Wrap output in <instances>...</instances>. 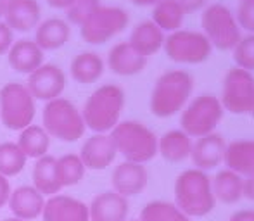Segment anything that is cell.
I'll return each mask as SVG.
<instances>
[{
  "mask_svg": "<svg viewBox=\"0 0 254 221\" xmlns=\"http://www.w3.org/2000/svg\"><path fill=\"white\" fill-rule=\"evenodd\" d=\"M244 197L254 202V174L244 178Z\"/></svg>",
  "mask_w": 254,
  "mask_h": 221,
  "instance_id": "60d3db41",
  "label": "cell"
},
{
  "mask_svg": "<svg viewBox=\"0 0 254 221\" xmlns=\"http://www.w3.org/2000/svg\"><path fill=\"white\" fill-rule=\"evenodd\" d=\"M111 183H113L116 194L123 195V197H133L147 187L149 173L144 165L125 161L114 167Z\"/></svg>",
  "mask_w": 254,
  "mask_h": 221,
  "instance_id": "9a60e30c",
  "label": "cell"
},
{
  "mask_svg": "<svg viewBox=\"0 0 254 221\" xmlns=\"http://www.w3.org/2000/svg\"><path fill=\"white\" fill-rule=\"evenodd\" d=\"M163 51L168 55V59L173 62L195 66V64H202L209 59L213 47L201 31L182 28V30L166 35Z\"/></svg>",
  "mask_w": 254,
  "mask_h": 221,
  "instance_id": "30bf717a",
  "label": "cell"
},
{
  "mask_svg": "<svg viewBox=\"0 0 254 221\" xmlns=\"http://www.w3.org/2000/svg\"><path fill=\"white\" fill-rule=\"evenodd\" d=\"M118 151L111 135L95 133L81 145L80 159L85 169H106L116 159Z\"/></svg>",
  "mask_w": 254,
  "mask_h": 221,
  "instance_id": "5bb4252c",
  "label": "cell"
},
{
  "mask_svg": "<svg viewBox=\"0 0 254 221\" xmlns=\"http://www.w3.org/2000/svg\"><path fill=\"white\" fill-rule=\"evenodd\" d=\"M130 23V16L125 9L116 5H99L80 26V35L87 44L102 45L123 33Z\"/></svg>",
  "mask_w": 254,
  "mask_h": 221,
  "instance_id": "9c48e42d",
  "label": "cell"
},
{
  "mask_svg": "<svg viewBox=\"0 0 254 221\" xmlns=\"http://www.w3.org/2000/svg\"><path fill=\"white\" fill-rule=\"evenodd\" d=\"M99 5H101L99 0H73L71 5L66 9V19L69 21L71 24L81 26L83 21L87 19Z\"/></svg>",
  "mask_w": 254,
  "mask_h": 221,
  "instance_id": "e575fe53",
  "label": "cell"
},
{
  "mask_svg": "<svg viewBox=\"0 0 254 221\" xmlns=\"http://www.w3.org/2000/svg\"><path fill=\"white\" fill-rule=\"evenodd\" d=\"M194 138L182 130H170L157 138V154L168 163H182L190 158Z\"/></svg>",
  "mask_w": 254,
  "mask_h": 221,
  "instance_id": "603a6c76",
  "label": "cell"
},
{
  "mask_svg": "<svg viewBox=\"0 0 254 221\" xmlns=\"http://www.w3.org/2000/svg\"><path fill=\"white\" fill-rule=\"evenodd\" d=\"M249 114H251V116L254 117V106H253V110H251V112H249Z\"/></svg>",
  "mask_w": 254,
  "mask_h": 221,
  "instance_id": "bcb514c9",
  "label": "cell"
},
{
  "mask_svg": "<svg viewBox=\"0 0 254 221\" xmlns=\"http://www.w3.org/2000/svg\"><path fill=\"white\" fill-rule=\"evenodd\" d=\"M225 169L248 178L254 174V140H234L227 144L223 156Z\"/></svg>",
  "mask_w": 254,
  "mask_h": 221,
  "instance_id": "7402d4cb",
  "label": "cell"
},
{
  "mask_svg": "<svg viewBox=\"0 0 254 221\" xmlns=\"http://www.w3.org/2000/svg\"><path fill=\"white\" fill-rule=\"evenodd\" d=\"M187 14L175 0H163L152 7V23L159 28L163 33H173L182 30Z\"/></svg>",
  "mask_w": 254,
  "mask_h": 221,
  "instance_id": "f1b7e54d",
  "label": "cell"
},
{
  "mask_svg": "<svg viewBox=\"0 0 254 221\" xmlns=\"http://www.w3.org/2000/svg\"><path fill=\"white\" fill-rule=\"evenodd\" d=\"M234 62L235 67H241L249 73L254 71V35H242L234 49Z\"/></svg>",
  "mask_w": 254,
  "mask_h": 221,
  "instance_id": "836d02e7",
  "label": "cell"
},
{
  "mask_svg": "<svg viewBox=\"0 0 254 221\" xmlns=\"http://www.w3.org/2000/svg\"><path fill=\"white\" fill-rule=\"evenodd\" d=\"M140 221H192V218L180 211L175 202L152 201L140 211Z\"/></svg>",
  "mask_w": 254,
  "mask_h": 221,
  "instance_id": "4dcf8cb0",
  "label": "cell"
},
{
  "mask_svg": "<svg viewBox=\"0 0 254 221\" xmlns=\"http://www.w3.org/2000/svg\"><path fill=\"white\" fill-rule=\"evenodd\" d=\"M9 197H10V185H9V180L5 176L0 174V208L9 202Z\"/></svg>",
  "mask_w": 254,
  "mask_h": 221,
  "instance_id": "f35d334b",
  "label": "cell"
},
{
  "mask_svg": "<svg viewBox=\"0 0 254 221\" xmlns=\"http://www.w3.org/2000/svg\"><path fill=\"white\" fill-rule=\"evenodd\" d=\"M211 188L216 201L223 204H235L244 197V178L230 169H221L211 178Z\"/></svg>",
  "mask_w": 254,
  "mask_h": 221,
  "instance_id": "484cf974",
  "label": "cell"
},
{
  "mask_svg": "<svg viewBox=\"0 0 254 221\" xmlns=\"http://www.w3.org/2000/svg\"><path fill=\"white\" fill-rule=\"evenodd\" d=\"M12 30L5 24V21H0V55L9 52V49L12 47Z\"/></svg>",
  "mask_w": 254,
  "mask_h": 221,
  "instance_id": "8d00e7d4",
  "label": "cell"
},
{
  "mask_svg": "<svg viewBox=\"0 0 254 221\" xmlns=\"http://www.w3.org/2000/svg\"><path fill=\"white\" fill-rule=\"evenodd\" d=\"M235 19L239 23V28L246 31V35H254V0L239 2Z\"/></svg>",
  "mask_w": 254,
  "mask_h": 221,
  "instance_id": "d590c367",
  "label": "cell"
},
{
  "mask_svg": "<svg viewBox=\"0 0 254 221\" xmlns=\"http://www.w3.org/2000/svg\"><path fill=\"white\" fill-rule=\"evenodd\" d=\"M7 54H9L7 55L9 66L17 73L28 74V76L44 64V51L35 44V40H28V38L14 42Z\"/></svg>",
  "mask_w": 254,
  "mask_h": 221,
  "instance_id": "d6986e66",
  "label": "cell"
},
{
  "mask_svg": "<svg viewBox=\"0 0 254 221\" xmlns=\"http://www.w3.org/2000/svg\"><path fill=\"white\" fill-rule=\"evenodd\" d=\"M49 145H51V137L42 126L37 124H30L28 128L21 130L19 140H17V147L23 151L26 158L40 159L47 156Z\"/></svg>",
  "mask_w": 254,
  "mask_h": 221,
  "instance_id": "f546056e",
  "label": "cell"
},
{
  "mask_svg": "<svg viewBox=\"0 0 254 221\" xmlns=\"http://www.w3.org/2000/svg\"><path fill=\"white\" fill-rule=\"evenodd\" d=\"M128 206L127 197L116 194V192H102L92 199L88 206L90 221H127Z\"/></svg>",
  "mask_w": 254,
  "mask_h": 221,
  "instance_id": "ac0fdd59",
  "label": "cell"
},
{
  "mask_svg": "<svg viewBox=\"0 0 254 221\" xmlns=\"http://www.w3.org/2000/svg\"><path fill=\"white\" fill-rule=\"evenodd\" d=\"M178 5L184 9L185 14H190V12H197V10H202L204 7L209 3V0H175Z\"/></svg>",
  "mask_w": 254,
  "mask_h": 221,
  "instance_id": "74e56055",
  "label": "cell"
},
{
  "mask_svg": "<svg viewBox=\"0 0 254 221\" xmlns=\"http://www.w3.org/2000/svg\"><path fill=\"white\" fill-rule=\"evenodd\" d=\"M45 2H47L51 7H54V9H64L66 10L67 7L71 5L73 0H45Z\"/></svg>",
  "mask_w": 254,
  "mask_h": 221,
  "instance_id": "b9f144b4",
  "label": "cell"
},
{
  "mask_svg": "<svg viewBox=\"0 0 254 221\" xmlns=\"http://www.w3.org/2000/svg\"><path fill=\"white\" fill-rule=\"evenodd\" d=\"M64 87H66V76H64L63 69L56 64L44 62L37 71H33L28 76L26 81V88L33 95V99L47 102L59 99Z\"/></svg>",
  "mask_w": 254,
  "mask_h": 221,
  "instance_id": "7c38bea8",
  "label": "cell"
},
{
  "mask_svg": "<svg viewBox=\"0 0 254 221\" xmlns=\"http://www.w3.org/2000/svg\"><path fill=\"white\" fill-rule=\"evenodd\" d=\"M3 221H23V220H17V218H7V220H3Z\"/></svg>",
  "mask_w": 254,
  "mask_h": 221,
  "instance_id": "f6af8a7d",
  "label": "cell"
},
{
  "mask_svg": "<svg viewBox=\"0 0 254 221\" xmlns=\"http://www.w3.org/2000/svg\"><path fill=\"white\" fill-rule=\"evenodd\" d=\"M33 183L35 188L42 195H57L61 187L59 174H57V159L52 156H44L37 159L33 167Z\"/></svg>",
  "mask_w": 254,
  "mask_h": 221,
  "instance_id": "83f0119b",
  "label": "cell"
},
{
  "mask_svg": "<svg viewBox=\"0 0 254 221\" xmlns=\"http://www.w3.org/2000/svg\"><path fill=\"white\" fill-rule=\"evenodd\" d=\"M220 102L225 110L241 116L249 114L254 106V76L253 73L241 67H232L227 71L221 85Z\"/></svg>",
  "mask_w": 254,
  "mask_h": 221,
  "instance_id": "8fae6325",
  "label": "cell"
},
{
  "mask_svg": "<svg viewBox=\"0 0 254 221\" xmlns=\"http://www.w3.org/2000/svg\"><path fill=\"white\" fill-rule=\"evenodd\" d=\"M130 2L137 7H154L159 2H163V0H130Z\"/></svg>",
  "mask_w": 254,
  "mask_h": 221,
  "instance_id": "7bdbcfd3",
  "label": "cell"
},
{
  "mask_svg": "<svg viewBox=\"0 0 254 221\" xmlns=\"http://www.w3.org/2000/svg\"><path fill=\"white\" fill-rule=\"evenodd\" d=\"M127 221H140V220H127Z\"/></svg>",
  "mask_w": 254,
  "mask_h": 221,
  "instance_id": "7dc6e473",
  "label": "cell"
},
{
  "mask_svg": "<svg viewBox=\"0 0 254 221\" xmlns=\"http://www.w3.org/2000/svg\"><path fill=\"white\" fill-rule=\"evenodd\" d=\"M26 156L23 154L17 144L3 142L0 144V174L2 176H16L26 166Z\"/></svg>",
  "mask_w": 254,
  "mask_h": 221,
  "instance_id": "1f68e13d",
  "label": "cell"
},
{
  "mask_svg": "<svg viewBox=\"0 0 254 221\" xmlns=\"http://www.w3.org/2000/svg\"><path fill=\"white\" fill-rule=\"evenodd\" d=\"M107 66L118 76H135L145 69L147 57L135 51L128 42H120L107 54Z\"/></svg>",
  "mask_w": 254,
  "mask_h": 221,
  "instance_id": "2e32d148",
  "label": "cell"
},
{
  "mask_svg": "<svg viewBox=\"0 0 254 221\" xmlns=\"http://www.w3.org/2000/svg\"><path fill=\"white\" fill-rule=\"evenodd\" d=\"M201 33L207 38L211 47L218 51H232L244 35L235 14L220 2L207 3L202 9Z\"/></svg>",
  "mask_w": 254,
  "mask_h": 221,
  "instance_id": "8992f818",
  "label": "cell"
},
{
  "mask_svg": "<svg viewBox=\"0 0 254 221\" xmlns=\"http://www.w3.org/2000/svg\"><path fill=\"white\" fill-rule=\"evenodd\" d=\"M223 114L225 109L220 97L213 94H201L192 97L180 112V130L190 138H201L216 131Z\"/></svg>",
  "mask_w": 254,
  "mask_h": 221,
  "instance_id": "5b68a950",
  "label": "cell"
},
{
  "mask_svg": "<svg viewBox=\"0 0 254 221\" xmlns=\"http://www.w3.org/2000/svg\"><path fill=\"white\" fill-rule=\"evenodd\" d=\"M102 57L95 52H81L71 62V78L81 85L95 83L104 74Z\"/></svg>",
  "mask_w": 254,
  "mask_h": 221,
  "instance_id": "4316f807",
  "label": "cell"
},
{
  "mask_svg": "<svg viewBox=\"0 0 254 221\" xmlns=\"http://www.w3.org/2000/svg\"><path fill=\"white\" fill-rule=\"evenodd\" d=\"M194 76L184 69H170L154 83L149 108L156 117L180 114L194 94Z\"/></svg>",
  "mask_w": 254,
  "mask_h": 221,
  "instance_id": "6da1fadb",
  "label": "cell"
},
{
  "mask_svg": "<svg viewBox=\"0 0 254 221\" xmlns=\"http://www.w3.org/2000/svg\"><path fill=\"white\" fill-rule=\"evenodd\" d=\"M175 204L189 218L209 215L216 204L209 174L195 167L182 171L175 181Z\"/></svg>",
  "mask_w": 254,
  "mask_h": 221,
  "instance_id": "7a4b0ae2",
  "label": "cell"
},
{
  "mask_svg": "<svg viewBox=\"0 0 254 221\" xmlns=\"http://www.w3.org/2000/svg\"><path fill=\"white\" fill-rule=\"evenodd\" d=\"M35 99L23 83H7L0 90V119L9 130H24L35 117Z\"/></svg>",
  "mask_w": 254,
  "mask_h": 221,
  "instance_id": "ba28073f",
  "label": "cell"
},
{
  "mask_svg": "<svg viewBox=\"0 0 254 221\" xmlns=\"http://www.w3.org/2000/svg\"><path fill=\"white\" fill-rule=\"evenodd\" d=\"M44 195L35 187H17L10 192L9 197V209L17 220H35L44 211Z\"/></svg>",
  "mask_w": 254,
  "mask_h": 221,
  "instance_id": "ffe728a7",
  "label": "cell"
},
{
  "mask_svg": "<svg viewBox=\"0 0 254 221\" xmlns=\"http://www.w3.org/2000/svg\"><path fill=\"white\" fill-rule=\"evenodd\" d=\"M164 38H166V33H163V31L149 19V21L138 23L137 26L131 30L128 44H130L135 51H138L142 55H145L149 59V57L157 54V52L163 49Z\"/></svg>",
  "mask_w": 254,
  "mask_h": 221,
  "instance_id": "cb8c5ba5",
  "label": "cell"
},
{
  "mask_svg": "<svg viewBox=\"0 0 254 221\" xmlns=\"http://www.w3.org/2000/svg\"><path fill=\"white\" fill-rule=\"evenodd\" d=\"M228 221H254V211L253 209H246V211H237L235 215L230 216Z\"/></svg>",
  "mask_w": 254,
  "mask_h": 221,
  "instance_id": "ab89813d",
  "label": "cell"
},
{
  "mask_svg": "<svg viewBox=\"0 0 254 221\" xmlns=\"http://www.w3.org/2000/svg\"><path fill=\"white\" fill-rule=\"evenodd\" d=\"M3 17L12 31L26 33L40 23V5L37 0H12Z\"/></svg>",
  "mask_w": 254,
  "mask_h": 221,
  "instance_id": "44dd1931",
  "label": "cell"
},
{
  "mask_svg": "<svg viewBox=\"0 0 254 221\" xmlns=\"http://www.w3.org/2000/svg\"><path fill=\"white\" fill-rule=\"evenodd\" d=\"M225 149H227V142H225L223 135H220L218 131L204 135L201 138H194L190 159L195 169L209 171L220 166L223 163Z\"/></svg>",
  "mask_w": 254,
  "mask_h": 221,
  "instance_id": "4fadbf2b",
  "label": "cell"
},
{
  "mask_svg": "<svg viewBox=\"0 0 254 221\" xmlns=\"http://www.w3.org/2000/svg\"><path fill=\"white\" fill-rule=\"evenodd\" d=\"M118 154L128 163L145 165L157 156V135L140 121H120L111 130Z\"/></svg>",
  "mask_w": 254,
  "mask_h": 221,
  "instance_id": "277c9868",
  "label": "cell"
},
{
  "mask_svg": "<svg viewBox=\"0 0 254 221\" xmlns=\"http://www.w3.org/2000/svg\"><path fill=\"white\" fill-rule=\"evenodd\" d=\"M125 108V92L121 87L107 83L99 87L85 102L83 123L95 133H107L120 123Z\"/></svg>",
  "mask_w": 254,
  "mask_h": 221,
  "instance_id": "3957f363",
  "label": "cell"
},
{
  "mask_svg": "<svg viewBox=\"0 0 254 221\" xmlns=\"http://www.w3.org/2000/svg\"><path fill=\"white\" fill-rule=\"evenodd\" d=\"M57 174H59L61 187H71L81 181L85 174V166L80 156L66 154L57 159Z\"/></svg>",
  "mask_w": 254,
  "mask_h": 221,
  "instance_id": "d6a6232c",
  "label": "cell"
},
{
  "mask_svg": "<svg viewBox=\"0 0 254 221\" xmlns=\"http://www.w3.org/2000/svg\"><path fill=\"white\" fill-rule=\"evenodd\" d=\"M71 28L69 23L59 17H51L45 19L37 26V33H35V44L42 49L44 52L47 51H57L66 42L69 40Z\"/></svg>",
  "mask_w": 254,
  "mask_h": 221,
  "instance_id": "d4e9b609",
  "label": "cell"
},
{
  "mask_svg": "<svg viewBox=\"0 0 254 221\" xmlns=\"http://www.w3.org/2000/svg\"><path fill=\"white\" fill-rule=\"evenodd\" d=\"M12 2V0H0V17L5 16L7 12V7H9V3Z\"/></svg>",
  "mask_w": 254,
  "mask_h": 221,
  "instance_id": "ee69618b",
  "label": "cell"
},
{
  "mask_svg": "<svg viewBox=\"0 0 254 221\" xmlns=\"http://www.w3.org/2000/svg\"><path fill=\"white\" fill-rule=\"evenodd\" d=\"M44 130L49 137H56L61 142H76L83 137L85 123L81 112L67 99H54L47 102L42 114Z\"/></svg>",
  "mask_w": 254,
  "mask_h": 221,
  "instance_id": "52a82bcc",
  "label": "cell"
},
{
  "mask_svg": "<svg viewBox=\"0 0 254 221\" xmlns=\"http://www.w3.org/2000/svg\"><path fill=\"white\" fill-rule=\"evenodd\" d=\"M42 213L44 221H90L88 206L69 195H52Z\"/></svg>",
  "mask_w": 254,
  "mask_h": 221,
  "instance_id": "e0dca14e",
  "label": "cell"
},
{
  "mask_svg": "<svg viewBox=\"0 0 254 221\" xmlns=\"http://www.w3.org/2000/svg\"><path fill=\"white\" fill-rule=\"evenodd\" d=\"M239 2H248V0H239Z\"/></svg>",
  "mask_w": 254,
  "mask_h": 221,
  "instance_id": "c3c4849f",
  "label": "cell"
}]
</instances>
